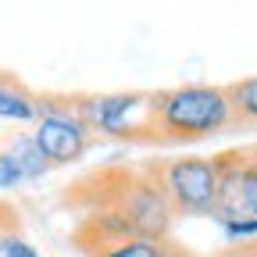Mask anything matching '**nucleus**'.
Wrapping results in <instances>:
<instances>
[{"instance_id": "1a4fd4ad", "label": "nucleus", "mask_w": 257, "mask_h": 257, "mask_svg": "<svg viewBox=\"0 0 257 257\" xmlns=\"http://www.w3.org/2000/svg\"><path fill=\"white\" fill-rule=\"evenodd\" d=\"M157 253H161L157 239H125V243H114L93 257H157Z\"/></svg>"}, {"instance_id": "423d86ee", "label": "nucleus", "mask_w": 257, "mask_h": 257, "mask_svg": "<svg viewBox=\"0 0 257 257\" xmlns=\"http://www.w3.org/2000/svg\"><path fill=\"white\" fill-rule=\"evenodd\" d=\"M229 96V114H232V128H250L257 125V75L239 79L225 86Z\"/></svg>"}, {"instance_id": "39448f33", "label": "nucleus", "mask_w": 257, "mask_h": 257, "mask_svg": "<svg viewBox=\"0 0 257 257\" xmlns=\"http://www.w3.org/2000/svg\"><path fill=\"white\" fill-rule=\"evenodd\" d=\"M32 140H36L40 154L54 168V165H72V161H79L89 150L93 133L64 107V100H50V104H40V125H36V133H32Z\"/></svg>"}, {"instance_id": "0eeeda50", "label": "nucleus", "mask_w": 257, "mask_h": 257, "mask_svg": "<svg viewBox=\"0 0 257 257\" xmlns=\"http://www.w3.org/2000/svg\"><path fill=\"white\" fill-rule=\"evenodd\" d=\"M0 118H11V121L40 118V104L32 100V93L25 86H18L11 75H0Z\"/></svg>"}, {"instance_id": "20e7f679", "label": "nucleus", "mask_w": 257, "mask_h": 257, "mask_svg": "<svg viewBox=\"0 0 257 257\" xmlns=\"http://www.w3.org/2000/svg\"><path fill=\"white\" fill-rule=\"evenodd\" d=\"M147 104L150 93H111V96H79V100H64L89 133H104L111 140H133L147 143Z\"/></svg>"}, {"instance_id": "9b49d317", "label": "nucleus", "mask_w": 257, "mask_h": 257, "mask_svg": "<svg viewBox=\"0 0 257 257\" xmlns=\"http://www.w3.org/2000/svg\"><path fill=\"white\" fill-rule=\"evenodd\" d=\"M15 232H22V221H18V214H15L11 204L0 200V239H4V236H15Z\"/></svg>"}, {"instance_id": "f8f14e48", "label": "nucleus", "mask_w": 257, "mask_h": 257, "mask_svg": "<svg viewBox=\"0 0 257 257\" xmlns=\"http://www.w3.org/2000/svg\"><path fill=\"white\" fill-rule=\"evenodd\" d=\"M18 182H22V172L15 168L11 154H0V189H11V186H18Z\"/></svg>"}, {"instance_id": "6e6552de", "label": "nucleus", "mask_w": 257, "mask_h": 257, "mask_svg": "<svg viewBox=\"0 0 257 257\" xmlns=\"http://www.w3.org/2000/svg\"><path fill=\"white\" fill-rule=\"evenodd\" d=\"M11 161H15V168L22 172V182L40 179V175L50 172V161L40 154V147H36V140H32V136H18V140H15V147H11Z\"/></svg>"}, {"instance_id": "7ed1b4c3", "label": "nucleus", "mask_w": 257, "mask_h": 257, "mask_svg": "<svg viewBox=\"0 0 257 257\" xmlns=\"http://www.w3.org/2000/svg\"><path fill=\"white\" fill-rule=\"evenodd\" d=\"M165 189L172 214H214L218 207V165L214 157H172L147 165Z\"/></svg>"}, {"instance_id": "9d476101", "label": "nucleus", "mask_w": 257, "mask_h": 257, "mask_svg": "<svg viewBox=\"0 0 257 257\" xmlns=\"http://www.w3.org/2000/svg\"><path fill=\"white\" fill-rule=\"evenodd\" d=\"M0 257H40V253H36V246H32L22 232H15V236L0 239Z\"/></svg>"}, {"instance_id": "f257e3e1", "label": "nucleus", "mask_w": 257, "mask_h": 257, "mask_svg": "<svg viewBox=\"0 0 257 257\" xmlns=\"http://www.w3.org/2000/svg\"><path fill=\"white\" fill-rule=\"evenodd\" d=\"M64 200L75 204L79 211H114L121 214L140 239H157L165 243L172 232V204L165 197V189L157 186L154 172L143 168H128V165H107L96 168L86 179H79Z\"/></svg>"}, {"instance_id": "4468645a", "label": "nucleus", "mask_w": 257, "mask_h": 257, "mask_svg": "<svg viewBox=\"0 0 257 257\" xmlns=\"http://www.w3.org/2000/svg\"><path fill=\"white\" fill-rule=\"evenodd\" d=\"M211 257H243V250H239V243H229V246H221V250L211 253Z\"/></svg>"}, {"instance_id": "ddd939ff", "label": "nucleus", "mask_w": 257, "mask_h": 257, "mask_svg": "<svg viewBox=\"0 0 257 257\" xmlns=\"http://www.w3.org/2000/svg\"><path fill=\"white\" fill-rule=\"evenodd\" d=\"M157 257H197V253H193L186 243H179V239H165V243H161V253Z\"/></svg>"}, {"instance_id": "f03ea898", "label": "nucleus", "mask_w": 257, "mask_h": 257, "mask_svg": "<svg viewBox=\"0 0 257 257\" xmlns=\"http://www.w3.org/2000/svg\"><path fill=\"white\" fill-rule=\"evenodd\" d=\"M232 128L225 86H179L165 93H150L147 104V143H197Z\"/></svg>"}, {"instance_id": "2eb2a0df", "label": "nucleus", "mask_w": 257, "mask_h": 257, "mask_svg": "<svg viewBox=\"0 0 257 257\" xmlns=\"http://www.w3.org/2000/svg\"><path fill=\"white\" fill-rule=\"evenodd\" d=\"M239 250H243V257H257V243H253V239L239 243Z\"/></svg>"}]
</instances>
